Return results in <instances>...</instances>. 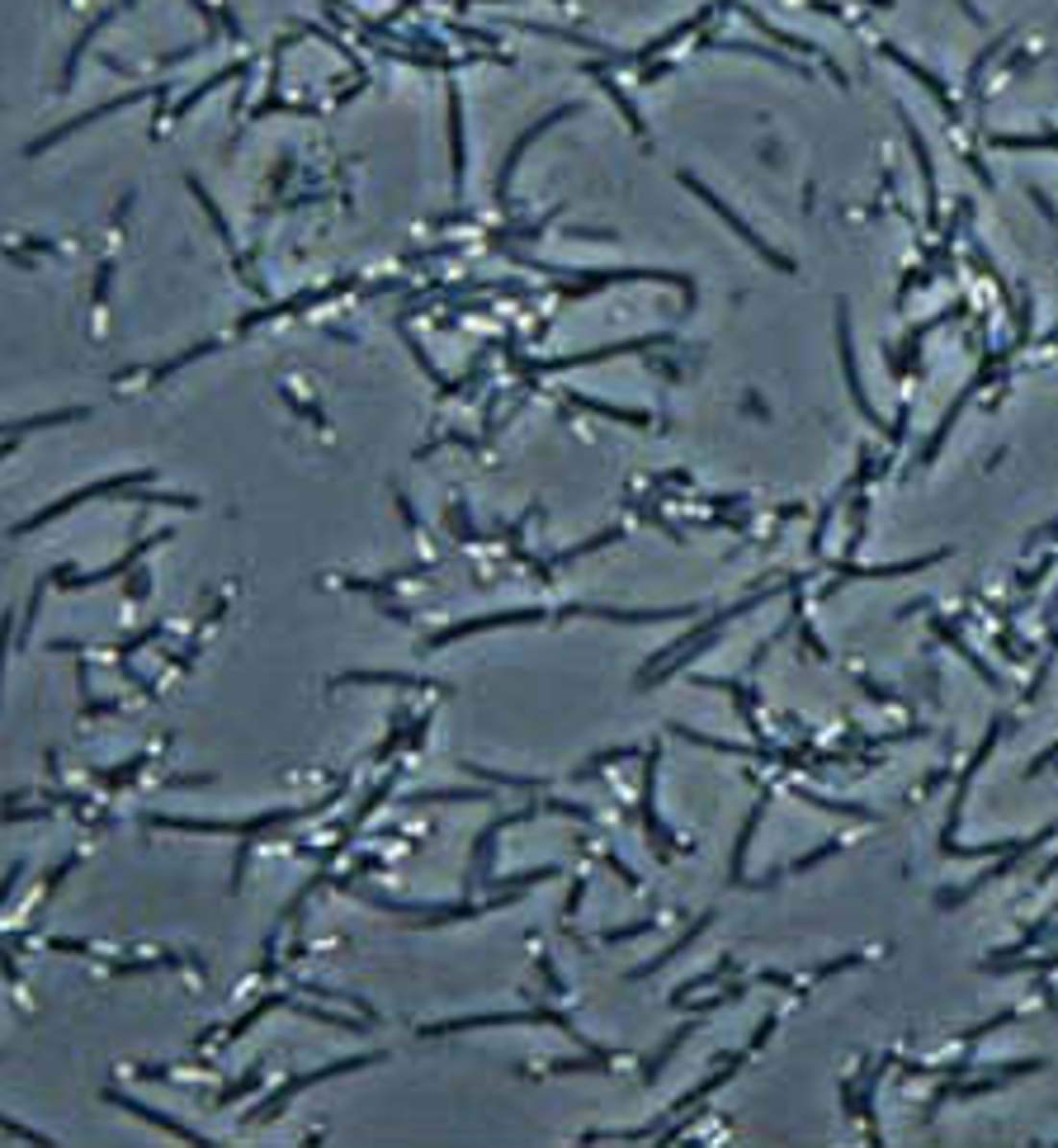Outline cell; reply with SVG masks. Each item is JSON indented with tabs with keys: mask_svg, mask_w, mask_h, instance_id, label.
Segmentation results:
<instances>
[{
	"mask_svg": "<svg viewBox=\"0 0 1058 1148\" xmlns=\"http://www.w3.org/2000/svg\"><path fill=\"white\" fill-rule=\"evenodd\" d=\"M10 450H14V445H0V459H5V454H10Z\"/></svg>",
	"mask_w": 1058,
	"mask_h": 1148,
	"instance_id": "cell-1",
	"label": "cell"
}]
</instances>
